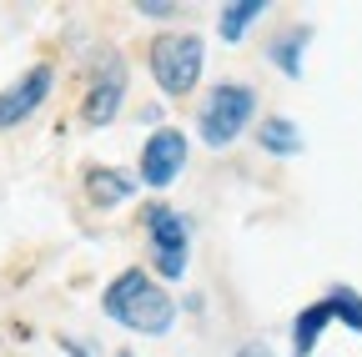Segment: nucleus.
I'll use <instances>...</instances> for the list:
<instances>
[{"label":"nucleus","mask_w":362,"mask_h":357,"mask_svg":"<svg viewBox=\"0 0 362 357\" xmlns=\"http://www.w3.org/2000/svg\"><path fill=\"white\" fill-rule=\"evenodd\" d=\"M101 307H106L111 322L141 332V337H161V332L176 327V302H171V292L146 272V267H126L121 277H111Z\"/></svg>","instance_id":"nucleus-1"},{"label":"nucleus","mask_w":362,"mask_h":357,"mask_svg":"<svg viewBox=\"0 0 362 357\" xmlns=\"http://www.w3.org/2000/svg\"><path fill=\"white\" fill-rule=\"evenodd\" d=\"M202 61H206V46L192 30H166L151 40V76L166 96H187L202 76Z\"/></svg>","instance_id":"nucleus-2"},{"label":"nucleus","mask_w":362,"mask_h":357,"mask_svg":"<svg viewBox=\"0 0 362 357\" xmlns=\"http://www.w3.org/2000/svg\"><path fill=\"white\" fill-rule=\"evenodd\" d=\"M252 116H257V91L252 86H242V81L211 86V96L202 106V141L206 146H232L252 126Z\"/></svg>","instance_id":"nucleus-3"},{"label":"nucleus","mask_w":362,"mask_h":357,"mask_svg":"<svg viewBox=\"0 0 362 357\" xmlns=\"http://www.w3.org/2000/svg\"><path fill=\"white\" fill-rule=\"evenodd\" d=\"M146 237H151V262L166 282L187 277V216L171 211L166 201L146 206Z\"/></svg>","instance_id":"nucleus-4"},{"label":"nucleus","mask_w":362,"mask_h":357,"mask_svg":"<svg viewBox=\"0 0 362 357\" xmlns=\"http://www.w3.org/2000/svg\"><path fill=\"white\" fill-rule=\"evenodd\" d=\"M121 96H126V61L121 56H106L96 66V76H90L86 86V126H111L116 111H121Z\"/></svg>","instance_id":"nucleus-5"},{"label":"nucleus","mask_w":362,"mask_h":357,"mask_svg":"<svg viewBox=\"0 0 362 357\" xmlns=\"http://www.w3.org/2000/svg\"><path fill=\"white\" fill-rule=\"evenodd\" d=\"M181 166H187V136H181L176 126H161L141 146V182L161 192V187H171L181 176Z\"/></svg>","instance_id":"nucleus-6"},{"label":"nucleus","mask_w":362,"mask_h":357,"mask_svg":"<svg viewBox=\"0 0 362 357\" xmlns=\"http://www.w3.org/2000/svg\"><path fill=\"white\" fill-rule=\"evenodd\" d=\"M51 81H56V71L51 66H30L16 86H6L0 91V131H11V126H21L40 101H45V91H51Z\"/></svg>","instance_id":"nucleus-7"},{"label":"nucleus","mask_w":362,"mask_h":357,"mask_svg":"<svg viewBox=\"0 0 362 357\" xmlns=\"http://www.w3.org/2000/svg\"><path fill=\"white\" fill-rule=\"evenodd\" d=\"M327 322H332V307L327 302L302 307L297 322H292V357H312V347H317V337L327 332Z\"/></svg>","instance_id":"nucleus-8"},{"label":"nucleus","mask_w":362,"mask_h":357,"mask_svg":"<svg viewBox=\"0 0 362 357\" xmlns=\"http://www.w3.org/2000/svg\"><path fill=\"white\" fill-rule=\"evenodd\" d=\"M136 192V182L131 176H121V171H111V166H90L86 171V197L96 201V206H116V201H126Z\"/></svg>","instance_id":"nucleus-9"},{"label":"nucleus","mask_w":362,"mask_h":357,"mask_svg":"<svg viewBox=\"0 0 362 357\" xmlns=\"http://www.w3.org/2000/svg\"><path fill=\"white\" fill-rule=\"evenodd\" d=\"M257 141H262V151H272V156H297V151H302V131H297V121H287V116H267V121L257 126Z\"/></svg>","instance_id":"nucleus-10"},{"label":"nucleus","mask_w":362,"mask_h":357,"mask_svg":"<svg viewBox=\"0 0 362 357\" xmlns=\"http://www.w3.org/2000/svg\"><path fill=\"white\" fill-rule=\"evenodd\" d=\"M262 11H267V0H232V6H221L216 35H221V40H242V35L262 21Z\"/></svg>","instance_id":"nucleus-11"},{"label":"nucleus","mask_w":362,"mask_h":357,"mask_svg":"<svg viewBox=\"0 0 362 357\" xmlns=\"http://www.w3.org/2000/svg\"><path fill=\"white\" fill-rule=\"evenodd\" d=\"M302 40H307V25L302 30H292V35H277V40H272V61H277L287 76H302Z\"/></svg>","instance_id":"nucleus-12"},{"label":"nucleus","mask_w":362,"mask_h":357,"mask_svg":"<svg viewBox=\"0 0 362 357\" xmlns=\"http://www.w3.org/2000/svg\"><path fill=\"white\" fill-rule=\"evenodd\" d=\"M322 302L332 307V317H337V322H347L352 332H362V297H357L352 287H332Z\"/></svg>","instance_id":"nucleus-13"},{"label":"nucleus","mask_w":362,"mask_h":357,"mask_svg":"<svg viewBox=\"0 0 362 357\" xmlns=\"http://www.w3.org/2000/svg\"><path fill=\"white\" fill-rule=\"evenodd\" d=\"M232 357H277V352H272V347H267L262 337H252V342H242V347H237Z\"/></svg>","instance_id":"nucleus-14"},{"label":"nucleus","mask_w":362,"mask_h":357,"mask_svg":"<svg viewBox=\"0 0 362 357\" xmlns=\"http://www.w3.org/2000/svg\"><path fill=\"white\" fill-rule=\"evenodd\" d=\"M136 6H141V16H171L166 0H136Z\"/></svg>","instance_id":"nucleus-15"},{"label":"nucleus","mask_w":362,"mask_h":357,"mask_svg":"<svg viewBox=\"0 0 362 357\" xmlns=\"http://www.w3.org/2000/svg\"><path fill=\"white\" fill-rule=\"evenodd\" d=\"M61 347H66V352H71V357H90V352H86V347H81V342H71V337H66V342H61Z\"/></svg>","instance_id":"nucleus-16"},{"label":"nucleus","mask_w":362,"mask_h":357,"mask_svg":"<svg viewBox=\"0 0 362 357\" xmlns=\"http://www.w3.org/2000/svg\"><path fill=\"white\" fill-rule=\"evenodd\" d=\"M121 357H131V352H121Z\"/></svg>","instance_id":"nucleus-17"}]
</instances>
